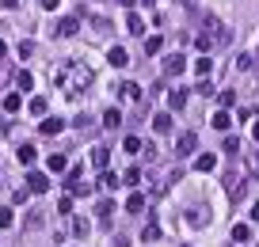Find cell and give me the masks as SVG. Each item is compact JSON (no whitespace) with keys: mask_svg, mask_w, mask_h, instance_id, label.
<instances>
[{"mask_svg":"<svg viewBox=\"0 0 259 247\" xmlns=\"http://www.w3.org/2000/svg\"><path fill=\"white\" fill-rule=\"evenodd\" d=\"M210 122H214V129H221V133H225L229 126H233V118H229V111H225V107H221V111H217V114H214Z\"/></svg>","mask_w":259,"mask_h":247,"instance_id":"7402d4cb","label":"cell"},{"mask_svg":"<svg viewBox=\"0 0 259 247\" xmlns=\"http://www.w3.org/2000/svg\"><path fill=\"white\" fill-rule=\"evenodd\" d=\"M153 129L156 133H172V114H164V111L153 114Z\"/></svg>","mask_w":259,"mask_h":247,"instance_id":"7c38bea8","label":"cell"},{"mask_svg":"<svg viewBox=\"0 0 259 247\" xmlns=\"http://www.w3.org/2000/svg\"><path fill=\"white\" fill-rule=\"evenodd\" d=\"M69 190H73V194H92V183H84V171H80V168L69 171Z\"/></svg>","mask_w":259,"mask_h":247,"instance_id":"8992f818","label":"cell"},{"mask_svg":"<svg viewBox=\"0 0 259 247\" xmlns=\"http://www.w3.org/2000/svg\"><path fill=\"white\" fill-rule=\"evenodd\" d=\"M195 72H199V76H210V72H214V61H210L206 53H202V57L195 61Z\"/></svg>","mask_w":259,"mask_h":247,"instance_id":"484cf974","label":"cell"},{"mask_svg":"<svg viewBox=\"0 0 259 247\" xmlns=\"http://www.w3.org/2000/svg\"><path fill=\"white\" fill-rule=\"evenodd\" d=\"M92 163H95L99 171H107V163H111V148H107V145H95V148H92Z\"/></svg>","mask_w":259,"mask_h":247,"instance_id":"ba28073f","label":"cell"},{"mask_svg":"<svg viewBox=\"0 0 259 247\" xmlns=\"http://www.w3.org/2000/svg\"><path fill=\"white\" fill-rule=\"evenodd\" d=\"M27 107H31V114H35V118H46V111H50V103H46L42 95H35V99L27 103Z\"/></svg>","mask_w":259,"mask_h":247,"instance_id":"ffe728a7","label":"cell"},{"mask_svg":"<svg viewBox=\"0 0 259 247\" xmlns=\"http://www.w3.org/2000/svg\"><path fill=\"white\" fill-rule=\"evenodd\" d=\"M187 221H190V224H206V221H210V213L202 217V209H187Z\"/></svg>","mask_w":259,"mask_h":247,"instance_id":"1f68e13d","label":"cell"},{"mask_svg":"<svg viewBox=\"0 0 259 247\" xmlns=\"http://www.w3.org/2000/svg\"><path fill=\"white\" fill-rule=\"evenodd\" d=\"M111 209H114L111 202H99V209H95V213H99V217H103V221H107V217H111Z\"/></svg>","mask_w":259,"mask_h":247,"instance_id":"ab89813d","label":"cell"},{"mask_svg":"<svg viewBox=\"0 0 259 247\" xmlns=\"http://www.w3.org/2000/svg\"><path fill=\"white\" fill-rule=\"evenodd\" d=\"M225 152L236 156V152H240V141H236V137H225Z\"/></svg>","mask_w":259,"mask_h":247,"instance_id":"8d00e7d4","label":"cell"},{"mask_svg":"<svg viewBox=\"0 0 259 247\" xmlns=\"http://www.w3.org/2000/svg\"><path fill=\"white\" fill-rule=\"evenodd\" d=\"M255 247H259V243H255Z\"/></svg>","mask_w":259,"mask_h":247,"instance_id":"816d5d0a","label":"cell"},{"mask_svg":"<svg viewBox=\"0 0 259 247\" xmlns=\"http://www.w3.org/2000/svg\"><path fill=\"white\" fill-rule=\"evenodd\" d=\"M118 95H122V99H126V103H138V99H141V88L134 84V80H126V84L118 88Z\"/></svg>","mask_w":259,"mask_h":247,"instance_id":"30bf717a","label":"cell"},{"mask_svg":"<svg viewBox=\"0 0 259 247\" xmlns=\"http://www.w3.org/2000/svg\"><path fill=\"white\" fill-rule=\"evenodd\" d=\"M69 76H73V84H69V95H77V88H88V84H92V68H88V65H80V61H73V65H69Z\"/></svg>","mask_w":259,"mask_h":247,"instance_id":"7a4b0ae2","label":"cell"},{"mask_svg":"<svg viewBox=\"0 0 259 247\" xmlns=\"http://www.w3.org/2000/svg\"><path fill=\"white\" fill-rule=\"evenodd\" d=\"M103 126L107 129H118L122 126V111H114V107H111V111H103Z\"/></svg>","mask_w":259,"mask_h":247,"instance_id":"cb8c5ba5","label":"cell"},{"mask_svg":"<svg viewBox=\"0 0 259 247\" xmlns=\"http://www.w3.org/2000/svg\"><path fill=\"white\" fill-rule=\"evenodd\" d=\"M27 190H31V194H46V190H50V179H46L42 171H27Z\"/></svg>","mask_w":259,"mask_h":247,"instance_id":"5b68a950","label":"cell"},{"mask_svg":"<svg viewBox=\"0 0 259 247\" xmlns=\"http://www.w3.org/2000/svg\"><path fill=\"white\" fill-rule=\"evenodd\" d=\"M251 221H259V202H255V205H251Z\"/></svg>","mask_w":259,"mask_h":247,"instance_id":"ee69618b","label":"cell"},{"mask_svg":"<svg viewBox=\"0 0 259 247\" xmlns=\"http://www.w3.org/2000/svg\"><path fill=\"white\" fill-rule=\"evenodd\" d=\"M168 107H172V111H183V107H187V92H183V88L168 92Z\"/></svg>","mask_w":259,"mask_h":247,"instance_id":"4fadbf2b","label":"cell"},{"mask_svg":"<svg viewBox=\"0 0 259 247\" xmlns=\"http://www.w3.org/2000/svg\"><path fill=\"white\" fill-rule=\"evenodd\" d=\"M35 152H38L35 145H19V148H16V156H19V163H23V168H31V163H35Z\"/></svg>","mask_w":259,"mask_h":247,"instance_id":"e0dca14e","label":"cell"},{"mask_svg":"<svg viewBox=\"0 0 259 247\" xmlns=\"http://www.w3.org/2000/svg\"><path fill=\"white\" fill-rule=\"evenodd\" d=\"M248 168H251V171H259V152H251V156H248Z\"/></svg>","mask_w":259,"mask_h":247,"instance_id":"b9f144b4","label":"cell"},{"mask_svg":"<svg viewBox=\"0 0 259 247\" xmlns=\"http://www.w3.org/2000/svg\"><path fill=\"white\" fill-rule=\"evenodd\" d=\"M0 4H4V8H16V4H19V0H0Z\"/></svg>","mask_w":259,"mask_h":247,"instance_id":"f6af8a7d","label":"cell"},{"mask_svg":"<svg viewBox=\"0 0 259 247\" xmlns=\"http://www.w3.org/2000/svg\"><path fill=\"white\" fill-rule=\"evenodd\" d=\"M225 190H229V198H233V202H236V198H244V183L236 179V175H229V179H225Z\"/></svg>","mask_w":259,"mask_h":247,"instance_id":"ac0fdd59","label":"cell"},{"mask_svg":"<svg viewBox=\"0 0 259 247\" xmlns=\"http://www.w3.org/2000/svg\"><path fill=\"white\" fill-rule=\"evenodd\" d=\"M233 103H236V92H221V107H225V111H229Z\"/></svg>","mask_w":259,"mask_h":247,"instance_id":"f35d334b","label":"cell"},{"mask_svg":"<svg viewBox=\"0 0 259 247\" xmlns=\"http://www.w3.org/2000/svg\"><path fill=\"white\" fill-rule=\"evenodd\" d=\"M141 156H145V160H156V156H160V148H156L153 141H145V145H141Z\"/></svg>","mask_w":259,"mask_h":247,"instance_id":"4dcf8cb0","label":"cell"},{"mask_svg":"<svg viewBox=\"0 0 259 247\" xmlns=\"http://www.w3.org/2000/svg\"><path fill=\"white\" fill-rule=\"evenodd\" d=\"M57 213H65V217L73 213V198H61V202H57Z\"/></svg>","mask_w":259,"mask_h":247,"instance_id":"74e56055","label":"cell"},{"mask_svg":"<svg viewBox=\"0 0 259 247\" xmlns=\"http://www.w3.org/2000/svg\"><path fill=\"white\" fill-rule=\"evenodd\" d=\"M126 31L130 34H145V19H141L138 12H130V16H126Z\"/></svg>","mask_w":259,"mask_h":247,"instance_id":"5bb4252c","label":"cell"},{"mask_svg":"<svg viewBox=\"0 0 259 247\" xmlns=\"http://www.w3.org/2000/svg\"><path fill=\"white\" fill-rule=\"evenodd\" d=\"M164 72L168 76H183V72H187V57H183V53H168L164 57Z\"/></svg>","mask_w":259,"mask_h":247,"instance_id":"277c9868","label":"cell"},{"mask_svg":"<svg viewBox=\"0 0 259 247\" xmlns=\"http://www.w3.org/2000/svg\"><path fill=\"white\" fill-rule=\"evenodd\" d=\"M57 4H61V0H42V8H50V12L57 8Z\"/></svg>","mask_w":259,"mask_h":247,"instance_id":"7bdbcfd3","label":"cell"},{"mask_svg":"<svg viewBox=\"0 0 259 247\" xmlns=\"http://www.w3.org/2000/svg\"><path fill=\"white\" fill-rule=\"evenodd\" d=\"M233 239H251V228L248 224H233Z\"/></svg>","mask_w":259,"mask_h":247,"instance_id":"836d02e7","label":"cell"},{"mask_svg":"<svg viewBox=\"0 0 259 247\" xmlns=\"http://www.w3.org/2000/svg\"><path fill=\"white\" fill-rule=\"evenodd\" d=\"M12 224H16V209L4 205V209H0V228H12Z\"/></svg>","mask_w":259,"mask_h":247,"instance_id":"83f0119b","label":"cell"},{"mask_svg":"<svg viewBox=\"0 0 259 247\" xmlns=\"http://www.w3.org/2000/svg\"><path fill=\"white\" fill-rule=\"evenodd\" d=\"M141 4H145V8H153V4H156V0H141Z\"/></svg>","mask_w":259,"mask_h":247,"instance_id":"7dc6e473","label":"cell"},{"mask_svg":"<svg viewBox=\"0 0 259 247\" xmlns=\"http://www.w3.org/2000/svg\"><path fill=\"white\" fill-rule=\"evenodd\" d=\"M251 137H255V141H259V122H255V126H251Z\"/></svg>","mask_w":259,"mask_h":247,"instance_id":"bcb514c9","label":"cell"},{"mask_svg":"<svg viewBox=\"0 0 259 247\" xmlns=\"http://www.w3.org/2000/svg\"><path fill=\"white\" fill-rule=\"evenodd\" d=\"M183 247H190V243H183Z\"/></svg>","mask_w":259,"mask_h":247,"instance_id":"f907efd6","label":"cell"},{"mask_svg":"<svg viewBox=\"0 0 259 247\" xmlns=\"http://www.w3.org/2000/svg\"><path fill=\"white\" fill-rule=\"evenodd\" d=\"M141 236H145L149 243H153V239H160V224H156V221H149V224H145V232H141Z\"/></svg>","mask_w":259,"mask_h":247,"instance_id":"f546056e","label":"cell"},{"mask_svg":"<svg viewBox=\"0 0 259 247\" xmlns=\"http://www.w3.org/2000/svg\"><path fill=\"white\" fill-rule=\"evenodd\" d=\"M27 194H31L27 187H23V190H16V194H12V202H16V205H23V202H27Z\"/></svg>","mask_w":259,"mask_h":247,"instance_id":"60d3db41","label":"cell"},{"mask_svg":"<svg viewBox=\"0 0 259 247\" xmlns=\"http://www.w3.org/2000/svg\"><path fill=\"white\" fill-rule=\"evenodd\" d=\"M16 88H19V92H31V88H35V76H31L27 68H19V72H16Z\"/></svg>","mask_w":259,"mask_h":247,"instance_id":"44dd1931","label":"cell"},{"mask_svg":"<svg viewBox=\"0 0 259 247\" xmlns=\"http://www.w3.org/2000/svg\"><path fill=\"white\" fill-rule=\"evenodd\" d=\"M126 209H130V213H141V209H145V194H141V190H138V194H130L126 198Z\"/></svg>","mask_w":259,"mask_h":247,"instance_id":"603a6c76","label":"cell"},{"mask_svg":"<svg viewBox=\"0 0 259 247\" xmlns=\"http://www.w3.org/2000/svg\"><path fill=\"white\" fill-rule=\"evenodd\" d=\"M122 179H126V183H130V187H138V183H141V168H130V171H126V175H122Z\"/></svg>","mask_w":259,"mask_h":247,"instance_id":"e575fe53","label":"cell"},{"mask_svg":"<svg viewBox=\"0 0 259 247\" xmlns=\"http://www.w3.org/2000/svg\"><path fill=\"white\" fill-rule=\"evenodd\" d=\"M195 92H199V95H214V84H210V76H202L199 84H195Z\"/></svg>","mask_w":259,"mask_h":247,"instance_id":"d6a6232c","label":"cell"},{"mask_svg":"<svg viewBox=\"0 0 259 247\" xmlns=\"http://www.w3.org/2000/svg\"><path fill=\"white\" fill-rule=\"evenodd\" d=\"M19 107H23V95H19V92H8V95H4V114H16Z\"/></svg>","mask_w":259,"mask_h":247,"instance_id":"2e32d148","label":"cell"},{"mask_svg":"<svg viewBox=\"0 0 259 247\" xmlns=\"http://www.w3.org/2000/svg\"><path fill=\"white\" fill-rule=\"evenodd\" d=\"M202 34H206V38H210L214 46H229V42H233V34H229V27H225V23H221L217 16H206V19H202Z\"/></svg>","mask_w":259,"mask_h":247,"instance_id":"6da1fadb","label":"cell"},{"mask_svg":"<svg viewBox=\"0 0 259 247\" xmlns=\"http://www.w3.org/2000/svg\"><path fill=\"white\" fill-rule=\"evenodd\" d=\"M160 50H164V38H160V34H149V38H145V53H149V57H156Z\"/></svg>","mask_w":259,"mask_h":247,"instance_id":"d6986e66","label":"cell"},{"mask_svg":"<svg viewBox=\"0 0 259 247\" xmlns=\"http://www.w3.org/2000/svg\"><path fill=\"white\" fill-rule=\"evenodd\" d=\"M141 145H145V141H141V137H126V141H122V148H126V152H134V156L141 152Z\"/></svg>","mask_w":259,"mask_h":247,"instance_id":"f1b7e54d","label":"cell"},{"mask_svg":"<svg viewBox=\"0 0 259 247\" xmlns=\"http://www.w3.org/2000/svg\"><path fill=\"white\" fill-rule=\"evenodd\" d=\"M179 4H190V0H179Z\"/></svg>","mask_w":259,"mask_h":247,"instance_id":"681fc988","label":"cell"},{"mask_svg":"<svg viewBox=\"0 0 259 247\" xmlns=\"http://www.w3.org/2000/svg\"><path fill=\"white\" fill-rule=\"evenodd\" d=\"M107 65H111V68H126L130 65V53L122 50V46H111V50H107Z\"/></svg>","mask_w":259,"mask_h":247,"instance_id":"52a82bcc","label":"cell"},{"mask_svg":"<svg viewBox=\"0 0 259 247\" xmlns=\"http://www.w3.org/2000/svg\"><path fill=\"white\" fill-rule=\"evenodd\" d=\"M46 168H50V171H65V168H69V160H65V156H61V152H50V160H46Z\"/></svg>","mask_w":259,"mask_h":247,"instance_id":"d4e9b609","label":"cell"},{"mask_svg":"<svg viewBox=\"0 0 259 247\" xmlns=\"http://www.w3.org/2000/svg\"><path fill=\"white\" fill-rule=\"evenodd\" d=\"M73 232H77V236H88V221H84V217H77V221H73Z\"/></svg>","mask_w":259,"mask_h":247,"instance_id":"d590c367","label":"cell"},{"mask_svg":"<svg viewBox=\"0 0 259 247\" xmlns=\"http://www.w3.org/2000/svg\"><path fill=\"white\" fill-rule=\"evenodd\" d=\"M38 129H42V133H46V137H53V133H61V129H65V122H61V118H57V114H53V118H50V114H46V118H42V122H38Z\"/></svg>","mask_w":259,"mask_h":247,"instance_id":"9c48e42d","label":"cell"},{"mask_svg":"<svg viewBox=\"0 0 259 247\" xmlns=\"http://www.w3.org/2000/svg\"><path fill=\"white\" fill-rule=\"evenodd\" d=\"M217 168V156L214 152H202L199 160H195V171H202V175H206V171H214Z\"/></svg>","mask_w":259,"mask_h":247,"instance_id":"8fae6325","label":"cell"},{"mask_svg":"<svg viewBox=\"0 0 259 247\" xmlns=\"http://www.w3.org/2000/svg\"><path fill=\"white\" fill-rule=\"evenodd\" d=\"M77 31H80L77 19H61V23H57V38H73Z\"/></svg>","mask_w":259,"mask_h":247,"instance_id":"9a60e30c","label":"cell"},{"mask_svg":"<svg viewBox=\"0 0 259 247\" xmlns=\"http://www.w3.org/2000/svg\"><path fill=\"white\" fill-rule=\"evenodd\" d=\"M99 187L103 190H118V175H114V171H103V175H99Z\"/></svg>","mask_w":259,"mask_h":247,"instance_id":"4316f807","label":"cell"},{"mask_svg":"<svg viewBox=\"0 0 259 247\" xmlns=\"http://www.w3.org/2000/svg\"><path fill=\"white\" fill-rule=\"evenodd\" d=\"M4 53H8V46H4V42H0V57H4Z\"/></svg>","mask_w":259,"mask_h":247,"instance_id":"c3c4849f","label":"cell"},{"mask_svg":"<svg viewBox=\"0 0 259 247\" xmlns=\"http://www.w3.org/2000/svg\"><path fill=\"white\" fill-rule=\"evenodd\" d=\"M195 148H199V137L190 133V129H187V133H179V137H175V156H190Z\"/></svg>","mask_w":259,"mask_h":247,"instance_id":"3957f363","label":"cell"}]
</instances>
